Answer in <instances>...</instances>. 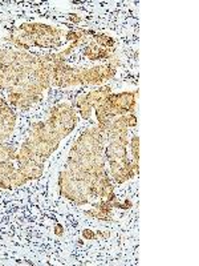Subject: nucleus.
Wrapping results in <instances>:
<instances>
[{
    "instance_id": "obj_1",
    "label": "nucleus",
    "mask_w": 199,
    "mask_h": 266,
    "mask_svg": "<svg viewBox=\"0 0 199 266\" xmlns=\"http://www.w3.org/2000/svg\"><path fill=\"white\" fill-rule=\"evenodd\" d=\"M130 149H132V164L134 166L137 173H139V139L138 136L134 135L130 140Z\"/></svg>"
},
{
    "instance_id": "obj_2",
    "label": "nucleus",
    "mask_w": 199,
    "mask_h": 266,
    "mask_svg": "<svg viewBox=\"0 0 199 266\" xmlns=\"http://www.w3.org/2000/svg\"><path fill=\"white\" fill-rule=\"evenodd\" d=\"M83 237H84L85 240H96L97 238V233L93 231H90V229H85L83 231Z\"/></svg>"
},
{
    "instance_id": "obj_3",
    "label": "nucleus",
    "mask_w": 199,
    "mask_h": 266,
    "mask_svg": "<svg viewBox=\"0 0 199 266\" xmlns=\"http://www.w3.org/2000/svg\"><path fill=\"white\" fill-rule=\"evenodd\" d=\"M55 233H56V234H57V236H63V234H64V229H63V226H61V225H56Z\"/></svg>"
},
{
    "instance_id": "obj_4",
    "label": "nucleus",
    "mask_w": 199,
    "mask_h": 266,
    "mask_svg": "<svg viewBox=\"0 0 199 266\" xmlns=\"http://www.w3.org/2000/svg\"><path fill=\"white\" fill-rule=\"evenodd\" d=\"M70 20L77 24V23H80V21H81V19H80V18H77V15H70Z\"/></svg>"
}]
</instances>
